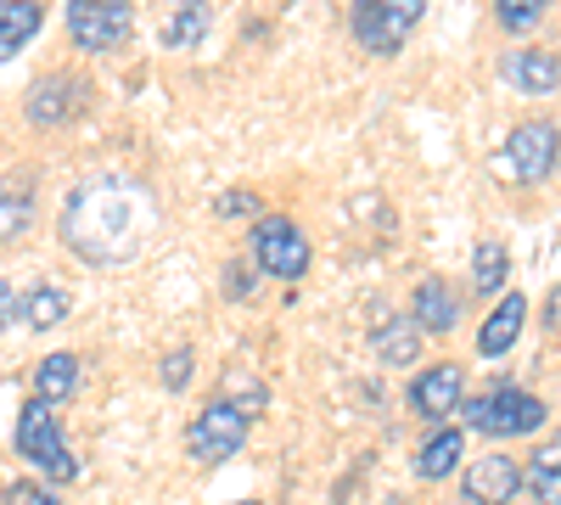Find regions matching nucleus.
Instances as JSON below:
<instances>
[{
  "instance_id": "cd10ccee",
  "label": "nucleus",
  "mask_w": 561,
  "mask_h": 505,
  "mask_svg": "<svg viewBox=\"0 0 561 505\" xmlns=\"http://www.w3.org/2000/svg\"><path fill=\"white\" fill-rule=\"evenodd\" d=\"M545 320H550V332H561V287L550 292V314H545Z\"/></svg>"
},
{
  "instance_id": "4468645a",
  "label": "nucleus",
  "mask_w": 561,
  "mask_h": 505,
  "mask_svg": "<svg viewBox=\"0 0 561 505\" xmlns=\"http://www.w3.org/2000/svg\"><path fill=\"white\" fill-rule=\"evenodd\" d=\"M523 489L539 505H561V438H550V444L534 449V461L523 467Z\"/></svg>"
},
{
  "instance_id": "0eeeda50",
  "label": "nucleus",
  "mask_w": 561,
  "mask_h": 505,
  "mask_svg": "<svg viewBox=\"0 0 561 505\" xmlns=\"http://www.w3.org/2000/svg\"><path fill=\"white\" fill-rule=\"evenodd\" d=\"M253 264L264 275H280V282H298V275L309 269V237L298 231L293 219H259V231H253Z\"/></svg>"
},
{
  "instance_id": "6e6552de",
  "label": "nucleus",
  "mask_w": 561,
  "mask_h": 505,
  "mask_svg": "<svg viewBox=\"0 0 561 505\" xmlns=\"http://www.w3.org/2000/svg\"><path fill=\"white\" fill-rule=\"evenodd\" d=\"M460 404H466V371L460 365H433L427 377L410 382V410L427 416V422H444L449 410H460Z\"/></svg>"
},
{
  "instance_id": "ddd939ff",
  "label": "nucleus",
  "mask_w": 561,
  "mask_h": 505,
  "mask_svg": "<svg viewBox=\"0 0 561 505\" xmlns=\"http://www.w3.org/2000/svg\"><path fill=\"white\" fill-rule=\"evenodd\" d=\"M39 0H0V62L18 57L23 45L39 34Z\"/></svg>"
},
{
  "instance_id": "a878e982",
  "label": "nucleus",
  "mask_w": 561,
  "mask_h": 505,
  "mask_svg": "<svg viewBox=\"0 0 561 505\" xmlns=\"http://www.w3.org/2000/svg\"><path fill=\"white\" fill-rule=\"evenodd\" d=\"M219 214H225V219H237V214H259V197H253V192H225V197H219Z\"/></svg>"
},
{
  "instance_id": "aec40b11",
  "label": "nucleus",
  "mask_w": 561,
  "mask_h": 505,
  "mask_svg": "<svg viewBox=\"0 0 561 505\" xmlns=\"http://www.w3.org/2000/svg\"><path fill=\"white\" fill-rule=\"evenodd\" d=\"M505 269H511V259H505V248L500 242H483L478 253H472V292H500L505 287Z\"/></svg>"
},
{
  "instance_id": "dca6fc26",
  "label": "nucleus",
  "mask_w": 561,
  "mask_h": 505,
  "mask_svg": "<svg viewBox=\"0 0 561 505\" xmlns=\"http://www.w3.org/2000/svg\"><path fill=\"white\" fill-rule=\"evenodd\" d=\"M34 399H45V404H62L73 388H79V359L73 354H45L39 359V371H34Z\"/></svg>"
},
{
  "instance_id": "f257e3e1",
  "label": "nucleus",
  "mask_w": 561,
  "mask_h": 505,
  "mask_svg": "<svg viewBox=\"0 0 561 505\" xmlns=\"http://www.w3.org/2000/svg\"><path fill=\"white\" fill-rule=\"evenodd\" d=\"M466 422H472V433L483 438H517V433H539L545 427V404L534 393H523L517 382H494L489 393L466 399Z\"/></svg>"
},
{
  "instance_id": "5701e85b",
  "label": "nucleus",
  "mask_w": 561,
  "mask_h": 505,
  "mask_svg": "<svg viewBox=\"0 0 561 505\" xmlns=\"http://www.w3.org/2000/svg\"><path fill=\"white\" fill-rule=\"evenodd\" d=\"M545 7H550V0H494V18H500V28H511V34H528V28H539Z\"/></svg>"
},
{
  "instance_id": "bb28decb",
  "label": "nucleus",
  "mask_w": 561,
  "mask_h": 505,
  "mask_svg": "<svg viewBox=\"0 0 561 505\" xmlns=\"http://www.w3.org/2000/svg\"><path fill=\"white\" fill-rule=\"evenodd\" d=\"M12 314H23V309L12 303V287H7V282H0V326H7V320H12Z\"/></svg>"
},
{
  "instance_id": "1a4fd4ad",
  "label": "nucleus",
  "mask_w": 561,
  "mask_h": 505,
  "mask_svg": "<svg viewBox=\"0 0 561 505\" xmlns=\"http://www.w3.org/2000/svg\"><path fill=\"white\" fill-rule=\"evenodd\" d=\"M523 489V467L511 455H483L472 461V478H466V505H511Z\"/></svg>"
},
{
  "instance_id": "f3484780",
  "label": "nucleus",
  "mask_w": 561,
  "mask_h": 505,
  "mask_svg": "<svg viewBox=\"0 0 561 505\" xmlns=\"http://www.w3.org/2000/svg\"><path fill=\"white\" fill-rule=\"evenodd\" d=\"M73 90H68V79H39V90L28 96V118L34 124H62L68 113H73Z\"/></svg>"
},
{
  "instance_id": "393cba45",
  "label": "nucleus",
  "mask_w": 561,
  "mask_h": 505,
  "mask_svg": "<svg viewBox=\"0 0 561 505\" xmlns=\"http://www.w3.org/2000/svg\"><path fill=\"white\" fill-rule=\"evenodd\" d=\"M185 377H192V348H174V354L163 359V388H169V393H180V388H185Z\"/></svg>"
},
{
  "instance_id": "412c9836",
  "label": "nucleus",
  "mask_w": 561,
  "mask_h": 505,
  "mask_svg": "<svg viewBox=\"0 0 561 505\" xmlns=\"http://www.w3.org/2000/svg\"><path fill=\"white\" fill-rule=\"evenodd\" d=\"M203 28H208V0H180V12H174V23H169V45H197L203 39Z\"/></svg>"
},
{
  "instance_id": "423d86ee",
  "label": "nucleus",
  "mask_w": 561,
  "mask_h": 505,
  "mask_svg": "<svg viewBox=\"0 0 561 505\" xmlns=\"http://www.w3.org/2000/svg\"><path fill=\"white\" fill-rule=\"evenodd\" d=\"M242 444H248V410L230 404V399L208 404L203 416L192 422V433H185V449H192V461H203V467L230 461V455H237Z\"/></svg>"
},
{
  "instance_id": "39448f33",
  "label": "nucleus",
  "mask_w": 561,
  "mask_h": 505,
  "mask_svg": "<svg viewBox=\"0 0 561 505\" xmlns=\"http://www.w3.org/2000/svg\"><path fill=\"white\" fill-rule=\"evenodd\" d=\"M129 23H135L129 0H68V39L79 45V51H90V57L124 45Z\"/></svg>"
},
{
  "instance_id": "2eb2a0df",
  "label": "nucleus",
  "mask_w": 561,
  "mask_h": 505,
  "mask_svg": "<svg viewBox=\"0 0 561 505\" xmlns=\"http://www.w3.org/2000/svg\"><path fill=\"white\" fill-rule=\"evenodd\" d=\"M460 455H466V433L438 427L427 444H421V461H415V472L427 478V483H438V478H449V472L460 467Z\"/></svg>"
},
{
  "instance_id": "a211bd4d",
  "label": "nucleus",
  "mask_w": 561,
  "mask_h": 505,
  "mask_svg": "<svg viewBox=\"0 0 561 505\" xmlns=\"http://www.w3.org/2000/svg\"><path fill=\"white\" fill-rule=\"evenodd\" d=\"M377 354L388 365H410L421 354V326H415V320H388V326L377 332Z\"/></svg>"
},
{
  "instance_id": "f8f14e48",
  "label": "nucleus",
  "mask_w": 561,
  "mask_h": 505,
  "mask_svg": "<svg viewBox=\"0 0 561 505\" xmlns=\"http://www.w3.org/2000/svg\"><path fill=\"white\" fill-rule=\"evenodd\" d=\"M415 326L421 332H449L455 320H460V298H455V287L449 282H438V275H427V282L415 287Z\"/></svg>"
},
{
  "instance_id": "9b49d317",
  "label": "nucleus",
  "mask_w": 561,
  "mask_h": 505,
  "mask_svg": "<svg viewBox=\"0 0 561 505\" xmlns=\"http://www.w3.org/2000/svg\"><path fill=\"white\" fill-rule=\"evenodd\" d=\"M523 320H528V298H523V292L500 298V303H494V314L483 320V332H478V348H483L489 359L511 354V343L523 337Z\"/></svg>"
},
{
  "instance_id": "7ed1b4c3",
  "label": "nucleus",
  "mask_w": 561,
  "mask_h": 505,
  "mask_svg": "<svg viewBox=\"0 0 561 505\" xmlns=\"http://www.w3.org/2000/svg\"><path fill=\"white\" fill-rule=\"evenodd\" d=\"M18 455L23 461H34L39 472H51L57 483H73L79 478V461L68 455V438L57 427V404L45 399H28L23 416H18Z\"/></svg>"
},
{
  "instance_id": "f03ea898",
  "label": "nucleus",
  "mask_w": 561,
  "mask_h": 505,
  "mask_svg": "<svg viewBox=\"0 0 561 505\" xmlns=\"http://www.w3.org/2000/svg\"><path fill=\"white\" fill-rule=\"evenodd\" d=\"M500 174L505 180H517V186H539V180L556 174L561 163V129L550 118H528L505 135V147H500Z\"/></svg>"
},
{
  "instance_id": "c85d7f7f",
  "label": "nucleus",
  "mask_w": 561,
  "mask_h": 505,
  "mask_svg": "<svg viewBox=\"0 0 561 505\" xmlns=\"http://www.w3.org/2000/svg\"><path fill=\"white\" fill-rule=\"evenodd\" d=\"M242 505H259V500H242Z\"/></svg>"
},
{
  "instance_id": "6ab92c4d",
  "label": "nucleus",
  "mask_w": 561,
  "mask_h": 505,
  "mask_svg": "<svg viewBox=\"0 0 561 505\" xmlns=\"http://www.w3.org/2000/svg\"><path fill=\"white\" fill-rule=\"evenodd\" d=\"M28 231V186L0 180V242H18Z\"/></svg>"
},
{
  "instance_id": "b1692460",
  "label": "nucleus",
  "mask_w": 561,
  "mask_h": 505,
  "mask_svg": "<svg viewBox=\"0 0 561 505\" xmlns=\"http://www.w3.org/2000/svg\"><path fill=\"white\" fill-rule=\"evenodd\" d=\"M0 505H57V494H51V489H39V483H28V478H23V483H12L7 494H0Z\"/></svg>"
},
{
  "instance_id": "20e7f679",
  "label": "nucleus",
  "mask_w": 561,
  "mask_h": 505,
  "mask_svg": "<svg viewBox=\"0 0 561 505\" xmlns=\"http://www.w3.org/2000/svg\"><path fill=\"white\" fill-rule=\"evenodd\" d=\"M421 12H427V0H354L348 28H354V39L365 45L370 57H393L399 45L415 34Z\"/></svg>"
},
{
  "instance_id": "4be33fe9",
  "label": "nucleus",
  "mask_w": 561,
  "mask_h": 505,
  "mask_svg": "<svg viewBox=\"0 0 561 505\" xmlns=\"http://www.w3.org/2000/svg\"><path fill=\"white\" fill-rule=\"evenodd\" d=\"M62 314H68V298H62L57 287H39V292L23 298V320H28V326H39V332H45V326H57Z\"/></svg>"
},
{
  "instance_id": "9d476101",
  "label": "nucleus",
  "mask_w": 561,
  "mask_h": 505,
  "mask_svg": "<svg viewBox=\"0 0 561 505\" xmlns=\"http://www.w3.org/2000/svg\"><path fill=\"white\" fill-rule=\"evenodd\" d=\"M500 73L523 90V96H550L561 90V57L556 51H511L500 62Z\"/></svg>"
}]
</instances>
